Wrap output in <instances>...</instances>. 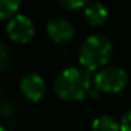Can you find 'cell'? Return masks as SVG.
Returning <instances> with one entry per match:
<instances>
[{
    "instance_id": "obj_1",
    "label": "cell",
    "mask_w": 131,
    "mask_h": 131,
    "mask_svg": "<svg viewBox=\"0 0 131 131\" xmlns=\"http://www.w3.org/2000/svg\"><path fill=\"white\" fill-rule=\"evenodd\" d=\"M90 75L79 67H67L61 70L53 81V92L64 101H82L90 93Z\"/></svg>"
},
{
    "instance_id": "obj_2",
    "label": "cell",
    "mask_w": 131,
    "mask_h": 131,
    "mask_svg": "<svg viewBox=\"0 0 131 131\" xmlns=\"http://www.w3.org/2000/svg\"><path fill=\"white\" fill-rule=\"evenodd\" d=\"M111 52H113L111 41L102 34H93L87 37L81 44L78 60L85 72H99L108 64Z\"/></svg>"
},
{
    "instance_id": "obj_3",
    "label": "cell",
    "mask_w": 131,
    "mask_h": 131,
    "mask_svg": "<svg viewBox=\"0 0 131 131\" xmlns=\"http://www.w3.org/2000/svg\"><path fill=\"white\" fill-rule=\"evenodd\" d=\"M93 82L101 93H119L128 82V73L119 66H105L96 72Z\"/></svg>"
},
{
    "instance_id": "obj_4",
    "label": "cell",
    "mask_w": 131,
    "mask_h": 131,
    "mask_svg": "<svg viewBox=\"0 0 131 131\" xmlns=\"http://www.w3.org/2000/svg\"><path fill=\"white\" fill-rule=\"evenodd\" d=\"M6 34L11 38V41L18 43V44H26L35 35V26L29 17L23 14H17L11 20H8Z\"/></svg>"
},
{
    "instance_id": "obj_5",
    "label": "cell",
    "mask_w": 131,
    "mask_h": 131,
    "mask_svg": "<svg viewBox=\"0 0 131 131\" xmlns=\"http://www.w3.org/2000/svg\"><path fill=\"white\" fill-rule=\"evenodd\" d=\"M46 32L55 44H66L75 37V28L63 17H52L46 23Z\"/></svg>"
},
{
    "instance_id": "obj_6",
    "label": "cell",
    "mask_w": 131,
    "mask_h": 131,
    "mask_svg": "<svg viewBox=\"0 0 131 131\" xmlns=\"http://www.w3.org/2000/svg\"><path fill=\"white\" fill-rule=\"evenodd\" d=\"M20 92L31 102H40L46 95V82L41 75L28 73L20 81Z\"/></svg>"
},
{
    "instance_id": "obj_7",
    "label": "cell",
    "mask_w": 131,
    "mask_h": 131,
    "mask_svg": "<svg viewBox=\"0 0 131 131\" xmlns=\"http://www.w3.org/2000/svg\"><path fill=\"white\" fill-rule=\"evenodd\" d=\"M84 18L85 21L93 26V28H98V26H102L107 18H108V11L107 8L99 3V2H95V3H89L84 9Z\"/></svg>"
},
{
    "instance_id": "obj_8",
    "label": "cell",
    "mask_w": 131,
    "mask_h": 131,
    "mask_svg": "<svg viewBox=\"0 0 131 131\" xmlns=\"http://www.w3.org/2000/svg\"><path fill=\"white\" fill-rule=\"evenodd\" d=\"M92 131H121V125L114 117L104 114L92 122Z\"/></svg>"
},
{
    "instance_id": "obj_9",
    "label": "cell",
    "mask_w": 131,
    "mask_h": 131,
    "mask_svg": "<svg viewBox=\"0 0 131 131\" xmlns=\"http://www.w3.org/2000/svg\"><path fill=\"white\" fill-rule=\"evenodd\" d=\"M21 0H0V20H11L17 15Z\"/></svg>"
},
{
    "instance_id": "obj_10",
    "label": "cell",
    "mask_w": 131,
    "mask_h": 131,
    "mask_svg": "<svg viewBox=\"0 0 131 131\" xmlns=\"http://www.w3.org/2000/svg\"><path fill=\"white\" fill-rule=\"evenodd\" d=\"M11 64V58H9V52L8 47L0 41V72H5Z\"/></svg>"
},
{
    "instance_id": "obj_11",
    "label": "cell",
    "mask_w": 131,
    "mask_h": 131,
    "mask_svg": "<svg viewBox=\"0 0 131 131\" xmlns=\"http://www.w3.org/2000/svg\"><path fill=\"white\" fill-rule=\"evenodd\" d=\"M60 5L66 9H79L89 5L90 0H58Z\"/></svg>"
},
{
    "instance_id": "obj_12",
    "label": "cell",
    "mask_w": 131,
    "mask_h": 131,
    "mask_svg": "<svg viewBox=\"0 0 131 131\" xmlns=\"http://www.w3.org/2000/svg\"><path fill=\"white\" fill-rule=\"evenodd\" d=\"M119 125H121V131H131V108L122 114Z\"/></svg>"
},
{
    "instance_id": "obj_13",
    "label": "cell",
    "mask_w": 131,
    "mask_h": 131,
    "mask_svg": "<svg viewBox=\"0 0 131 131\" xmlns=\"http://www.w3.org/2000/svg\"><path fill=\"white\" fill-rule=\"evenodd\" d=\"M0 131H9L8 128H5V127H0Z\"/></svg>"
}]
</instances>
